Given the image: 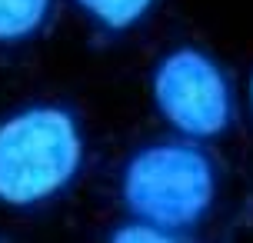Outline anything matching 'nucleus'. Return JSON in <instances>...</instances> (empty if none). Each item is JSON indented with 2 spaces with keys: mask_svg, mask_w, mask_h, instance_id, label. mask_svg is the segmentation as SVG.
<instances>
[{
  "mask_svg": "<svg viewBox=\"0 0 253 243\" xmlns=\"http://www.w3.org/2000/svg\"><path fill=\"white\" fill-rule=\"evenodd\" d=\"M120 200L133 220H147L190 240L216 200V166L197 140L147 143L120 170Z\"/></svg>",
  "mask_w": 253,
  "mask_h": 243,
  "instance_id": "1",
  "label": "nucleus"
},
{
  "mask_svg": "<svg viewBox=\"0 0 253 243\" xmlns=\"http://www.w3.org/2000/svg\"><path fill=\"white\" fill-rule=\"evenodd\" d=\"M84 130L67 107L34 103L0 123V203L30 210L53 200L84 166Z\"/></svg>",
  "mask_w": 253,
  "mask_h": 243,
  "instance_id": "2",
  "label": "nucleus"
},
{
  "mask_svg": "<svg viewBox=\"0 0 253 243\" xmlns=\"http://www.w3.org/2000/svg\"><path fill=\"white\" fill-rule=\"evenodd\" d=\"M150 100L167 127L187 140H213L227 133L237 110L227 70L200 47H177L157 60Z\"/></svg>",
  "mask_w": 253,
  "mask_h": 243,
  "instance_id": "3",
  "label": "nucleus"
},
{
  "mask_svg": "<svg viewBox=\"0 0 253 243\" xmlns=\"http://www.w3.org/2000/svg\"><path fill=\"white\" fill-rule=\"evenodd\" d=\"M53 13V0H0V43L37 37Z\"/></svg>",
  "mask_w": 253,
  "mask_h": 243,
  "instance_id": "4",
  "label": "nucleus"
},
{
  "mask_svg": "<svg viewBox=\"0 0 253 243\" xmlns=\"http://www.w3.org/2000/svg\"><path fill=\"white\" fill-rule=\"evenodd\" d=\"M74 3L90 24L107 30V34L133 30L157 7V0H74Z\"/></svg>",
  "mask_w": 253,
  "mask_h": 243,
  "instance_id": "5",
  "label": "nucleus"
},
{
  "mask_svg": "<svg viewBox=\"0 0 253 243\" xmlns=\"http://www.w3.org/2000/svg\"><path fill=\"white\" fill-rule=\"evenodd\" d=\"M110 240H147V243H180L177 233L164 230V227H157V223H147V220H130L124 227H117L110 233Z\"/></svg>",
  "mask_w": 253,
  "mask_h": 243,
  "instance_id": "6",
  "label": "nucleus"
},
{
  "mask_svg": "<svg viewBox=\"0 0 253 243\" xmlns=\"http://www.w3.org/2000/svg\"><path fill=\"white\" fill-rule=\"evenodd\" d=\"M250 110H253V74H250Z\"/></svg>",
  "mask_w": 253,
  "mask_h": 243,
  "instance_id": "7",
  "label": "nucleus"
}]
</instances>
